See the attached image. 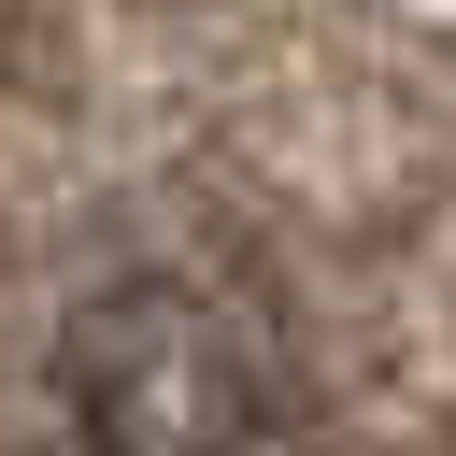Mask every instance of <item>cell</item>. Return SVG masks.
<instances>
[{
	"label": "cell",
	"mask_w": 456,
	"mask_h": 456,
	"mask_svg": "<svg viewBox=\"0 0 456 456\" xmlns=\"http://www.w3.org/2000/svg\"><path fill=\"white\" fill-rule=\"evenodd\" d=\"M57 399H71L86 456H256L271 328L200 271H114L57 328Z\"/></svg>",
	"instance_id": "cell-1"
}]
</instances>
